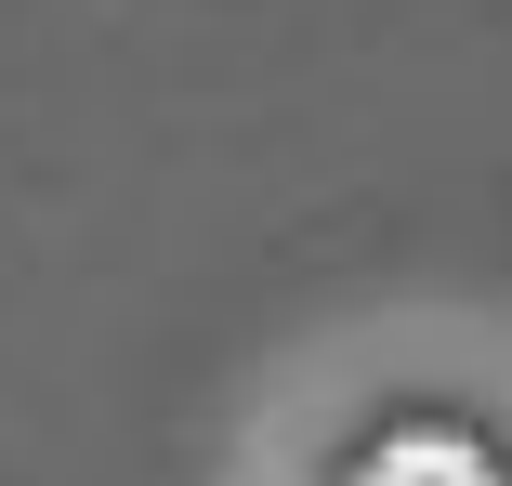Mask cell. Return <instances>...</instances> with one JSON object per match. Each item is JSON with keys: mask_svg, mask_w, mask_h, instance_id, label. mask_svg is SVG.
<instances>
[{"mask_svg": "<svg viewBox=\"0 0 512 486\" xmlns=\"http://www.w3.org/2000/svg\"><path fill=\"white\" fill-rule=\"evenodd\" d=\"M368 486H486V460H473V447H447V434H407V447H381V460H368Z\"/></svg>", "mask_w": 512, "mask_h": 486, "instance_id": "1", "label": "cell"}]
</instances>
